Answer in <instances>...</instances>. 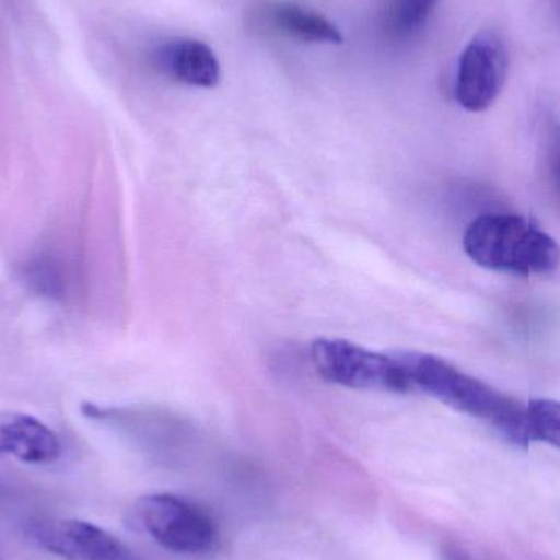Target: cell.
Segmentation results:
<instances>
[{"label":"cell","mask_w":560,"mask_h":560,"mask_svg":"<svg viewBox=\"0 0 560 560\" xmlns=\"http://www.w3.org/2000/svg\"><path fill=\"white\" fill-rule=\"evenodd\" d=\"M407 369L413 394H427L447 407L492 424L509 443L532 444L528 405L460 371L446 359L415 351H397Z\"/></svg>","instance_id":"6da1fadb"},{"label":"cell","mask_w":560,"mask_h":560,"mask_svg":"<svg viewBox=\"0 0 560 560\" xmlns=\"http://www.w3.org/2000/svg\"><path fill=\"white\" fill-rule=\"evenodd\" d=\"M464 249L476 265L520 276L556 271L560 248L555 238L518 215L490 213L467 226Z\"/></svg>","instance_id":"7a4b0ae2"},{"label":"cell","mask_w":560,"mask_h":560,"mask_svg":"<svg viewBox=\"0 0 560 560\" xmlns=\"http://www.w3.org/2000/svg\"><path fill=\"white\" fill-rule=\"evenodd\" d=\"M316 374L339 387L354 390L413 394L398 352H377L346 339L319 338L310 346Z\"/></svg>","instance_id":"3957f363"},{"label":"cell","mask_w":560,"mask_h":560,"mask_svg":"<svg viewBox=\"0 0 560 560\" xmlns=\"http://www.w3.org/2000/svg\"><path fill=\"white\" fill-rule=\"evenodd\" d=\"M137 516L144 532L163 548L180 555H202L215 546V522L196 503L171 495L151 493L137 503Z\"/></svg>","instance_id":"277c9868"},{"label":"cell","mask_w":560,"mask_h":560,"mask_svg":"<svg viewBox=\"0 0 560 560\" xmlns=\"http://www.w3.org/2000/svg\"><path fill=\"white\" fill-rule=\"evenodd\" d=\"M509 74V52L495 32L477 33L459 58L456 101L469 112H483L499 98Z\"/></svg>","instance_id":"5b68a950"},{"label":"cell","mask_w":560,"mask_h":560,"mask_svg":"<svg viewBox=\"0 0 560 560\" xmlns=\"http://www.w3.org/2000/svg\"><path fill=\"white\" fill-rule=\"evenodd\" d=\"M32 538L39 548L65 560H137L117 536L84 520L35 523Z\"/></svg>","instance_id":"8992f818"},{"label":"cell","mask_w":560,"mask_h":560,"mask_svg":"<svg viewBox=\"0 0 560 560\" xmlns=\"http://www.w3.org/2000/svg\"><path fill=\"white\" fill-rule=\"evenodd\" d=\"M151 59L161 74L190 88H217L222 78L215 51L200 39H167L154 48Z\"/></svg>","instance_id":"52a82bcc"},{"label":"cell","mask_w":560,"mask_h":560,"mask_svg":"<svg viewBox=\"0 0 560 560\" xmlns=\"http://www.w3.org/2000/svg\"><path fill=\"white\" fill-rule=\"evenodd\" d=\"M61 453V441L38 418L20 411L0 413V456L26 464H49Z\"/></svg>","instance_id":"ba28073f"},{"label":"cell","mask_w":560,"mask_h":560,"mask_svg":"<svg viewBox=\"0 0 560 560\" xmlns=\"http://www.w3.org/2000/svg\"><path fill=\"white\" fill-rule=\"evenodd\" d=\"M268 22L289 38L303 43H329L341 45L345 42L338 26L315 10L295 2H276L266 10Z\"/></svg>","instance_id":"9c48e42d"},{"label":"cell","mask_w":560,"mask_h":560,"mask_svg":"<svg viewBox=\"0 0 560 560\" xmlns=\"http://www.w3.org/2000/svg\"><path fill=\"white\" fill-rule=\"evenodd\" d=\"M440 0H382L378 23L392 43H408L423 32Z\"/></svg>","instance_id":"30bf717a"},{"label":"cell","mask_w":560,"mask_h":560,"mask_svg":"<svg viewBox=\"0 0 560 560\" xmlns=\"http://www.w3.org/2000/svg\"><path fill=\"white\" fill-rule=\"evenodd\" d=\"M22 279L33 293L43 299L61 300L66 295L65 268L48 253L28 259L22 268Z\"/></svg>","instance_id":"8fae6325"},{"label":"cell","mask_w":560,"mask_h":560,"mask_svg":"<svg viewBox=\"0 0 560 560\" xmlns=\"http://www.w3.org/2000/svg\"><path fill=\"white\" fill-rule=\"evenodd\" d=\"M533 441H542L560 450V401L536 398L528 404Z\"/></svg>","instance_id":"7c38bea8"},{"label":"cell","mask_w":560,"mask_h":560,"mask_svg":"<svg viewBox=\"0 0 560 560\" xmlns=\"http://www.w3.org/2000/svg\"><path fill=\"white\" fill-rule=\"evenodd\" d=\"M546 167H548L549 184L560 210V124L552 121L548 125L545 137Z\"/></svg>","instance_id":"4fadbf2b"},{"label":"cell","mask_w":560,"mask_h":560,"mask_svg":"<svg viewBox=\"0 0 560 560\" xmlns=\"http://www.w3.org/2000/svg\"><path fill=\"white\" fill-rule=\"evenodd\" d=\"M443 558L444 560H479L474 558L472 555H469L466 549H463L460 546L456 545L444 546Z\"/></svg>","instance_id":"5bb4252c"},{"label":"cell","mask_w":560,"mask_h":560,"mask_svg":"<svg viewBox=\"0 0 560 560\" xmlns=\"http://www.w3.org/2000/svg\"><path fill=\"white\" fill-rule=\"evenodd\" d=\"M0 560H2V559H0Z\"/></svg>","instance_id":"9a60e30c"}]
</instances>
